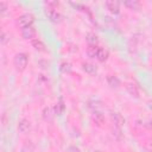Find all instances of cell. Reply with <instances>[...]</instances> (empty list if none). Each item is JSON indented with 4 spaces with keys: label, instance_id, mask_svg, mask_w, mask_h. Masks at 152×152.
Listing matches in <instances>:
<instances>
[{
    "label": "cell",
    "instance_id": "cell-1",
    "mask_svg": "<svg viewBox=\"0 0 152 152\" xmlns=\"http://www.w3.org/2000/svg\"><path fill=\"white\" fill-rule=\"evenodd\" d=\"M27 63H28V57L24 52L17 53L13 58V64H14V66L18 71H24L27 66Z\"/></svg>",
    "mask_w": 152,
    "mask_h": 152
},
{
    "label": "cell",
    "instance_id": "cell-2",
    "mask_svg": "<svg viewBox=\"0 0 152 152\" xmlns=\"http://www.w3.org/2000/svg\"><path fill=\"white\" fill-rule=\"evenodd\" d=\"M33 15L31 13H24L21 15H19L15 20V24L20 27V28H24V27H27V26H31L32 23H33Z\"/></svg>",
    "mask_w": 152,
    "mask_h": 152
},
{
    "label": "cell",
    "instance_id": "cell-3",
    "mask_svg": "<svg viewBox=\"0 0 152 152\" xmlns=\"http://www.w3.org/2000/svg\"><path fill=\"white\" fill-rule=\"evenodd\" d=\"M44 13H45V15L48 17V19H49L50 21H52V23H61V21H62V14H61L58 11H56L55 8H49V7H46V8L44 10Z\"/></svg>",
    "mask_w": 152,
    "mask_h": 152
},
{
    "label": "cell",
    "instance_id": "cell-4",
    "mask_svg": "<svg viewBox=\"0 0 152 152\" xmlns=\"http://www.w3.org/2000/svg\"><path fill=\"white\" fill-rule=\"evenodd\" d=\"M110 119H112L114 126H116V127L121 128L125 125V118L119 112H110Z\"/></svg>",
    "mask_w": 152,
    "mask_h": 152
},
{
    "label": "cell",
    "instance_id": "cell-5",
    "mask_svg": "<svg viewBox=\"0 0 152 152\" xmlns=\"http://www.w3.org/2000/svg\"><path fill=\"white\" fill-rule=\"evenodd\" d=\"M20 33H21V37H23L24 39H26V40H33V38H34V36H36V30H34L33 26L31 25V26H27V27L21 28Z\"/></svg>",
    "mask_w": 152,
    "mask_h": 152
},
{
    "label": "cell",
    "instance_id": "cell-6",
    "mask_svg": "<svg viewBox=\"0 0 152 152\" xmlns=\"http://www.w3.org/2000/svg\"><path fill=\"white\" fill-rule=\"evenodd\" d=\"M91 119H93V121H94V124L96 125V126H99V127H101V126H103V124H104V115L100 112V110H94L93 112V114H91Z\"/></svg>",
    "mask_w": 152,
    "mask_h": 152
},
{
    "label": "cell",
    "instance_id": "cell-7",
    "mask_svg": "<svg viewBox=\"0 0 152 152\" xmlns=\"http://www.w3.org/2000/svg\"><path fill=\"white\" fill-rule=\"evenodd\" d=\"M18 129L23 134L30 132V129H31V122L27 119H20L19 122H18Z\"/></svg>",
    "mask_w": 152,
    "mask_h": 152
},
{
    "label": "cell",
    "instance_id": "cell-8",
    "mask_svg": "<svg viewBox=\"0 0 152 152\" xmlns=\"http://www.w3.org/2000/svg\"><path fill=\"white\" fill-rule=\"evenodd\" d=\"M104 6L113 14H119L120 13V4L118 1H106Z\"/></svg>",
    "mask_w": 152,
    "mask_h": 152
},
{
    "label": "cell",
    "instance_id": "cell-9",
    "mask_svg": "<svg viewBox=\"0 0 152 152\" xmlns=\"http://www.w3.org/2000/svg\"><path fill=\"white\" fill-rule=\"evenodd\" d=\"M56 115L53 107H44L43 109V119L48 122H51L53 120V116Z\"/></svg>",
    "mask_w": 152,
    "mask_h": 152
},
{
    "label": "cell",
    "instance_id": "cell-10",
    "mask_svg": "<svg viewBox=\"0 0 152 152\" xmlns=\"http://www.w3.org/2000/svg\"><path fill=\"white\" fill-rule=\"evenodd\" d=\"M126 90L128 91V94H129L131 96H133V97H135V99L139 97V89H138V87H137L135 83L128 82V83L126 84Z\"/></svg>",
    "mask_w": 152,
    "mask_h": 152
},
{
    "label": "cell",
    "instance_id": "cell-11",
    "mask_svg": "<svg viewBox=\"0 0 152 152\" xmlns=\"http://www.w3.org/2000/svg\"><path fill=\"white\" fill-rule=\"evenodd\" d=\"M95 58H96L99 62H106V61H107V58H108V51H107L106 49H103V48L97 46Z\"/></svg>",
    "mask_w": 152,
    "mask_h": 152
},
{
    "label": "cell",
    "instance_id": "cell-12",
    "mask_svg": "<svg viewBox=\"0 0 152 152\" xmlns=\"http://www.w3.org/2000/svg\"><path fill=\"white\" fill-rule=\"evenodd\" d=\"M86 40H87V43L89 44V46H97V44H99V38H97V36H96L95 33H93V32L87 33Z\"/></svg>",
    "mask_w": 152,
    "mask_h": 152
},
{
    "label": "cell",
    "instance_id": "cell-13",
    "mask_svg": "<svg viewBox=\"0 0 152 152\" xmlns=\"http://www.w3.org/2000/svg\"><path fill=\"white\" fill-rule=\"evenodd\" d=\"M107 83H108V86L110 88L116 89L120 86V80L116 76H114V75H107Z\"/></svg>",
    "mask_w": 152,
    "mask_h": 152
},
{
    "label": "cell",
    "instance_id": "cell-14",
    "mask_svg": "<svg viewBox=\"0 0 152 152\" xmlns=\"http://www.w3.org/2000/svg\"><path fill=\"white\" fill-rule=\"evenodd\" d=\"M82 69H83V71H86V72L89 74V75L96 74V66H95L93 63H89V62L83 63V64H82Z\"/></svg>",
    "mask_w": 152,
    "mask_h": 152
},
{
    "label": "cell",
    "instance_id": "cell-15",
    "mask_svg": "<svg viewBox=\"0 0 152 152\" xmlns=\"http://www.w3.org/2000/svg\"><path fill=\"white\" fill-rule=\"evenodd\" d=\"M31 44H32V48H33L36 51H39V52L45 51V45H44V43H43L40 39H38V38L33 39Z\"/></svg>",
    "mask_w": 152,
    "mask_h": 152
},
{
    "label": "cell",
    "instance_id": "cell-16",
    "mask_svg": "<svg viewBox=\"0 0 152 152\" xmlns=\"http://www.w3.org/2000/svg\"><path fill=\"white\" fill-rule=\"evenodd\" d=\"M53 109H55V113H56L57 115H61V114L64 112L65 106H64V102H63V99H62V97H59V101L53 106Z\"/></svg>",
    "mask_w": 152,
    "mask_h": 152
},
{
    "label": "cell",
    "instance_id": "cell-17",
    "mask_svg": "<svg viewBox=\"0 0 152 152\" xmlns=\"http://www.w3.org/2000/svg\"><path fill=\"white\" fill-rule=\"evenodd\" d=\"M124 5L126 7H128L129 10H139L140 7V4L137 1V0H128V1H124Z\"/></svg>",
    "mask_w": 152,
    "mask_h": 152
},
{
    "label": "cell",
    "instance_id": "cell-18",
    "mask_svg": "<svg viewBox=\"0 0 152 152\" xmlns=\"http://www.w3.org/2000/svg\"><path fill=\"white\" fill-rule=\"evenodd\" d=\"M71 64L69 63V62H63V63H61V65H59V70L63 72V74H70L71 72Z\"/></svg>",
    "mask_w": 152,
    "mask_h": 152
},
{
    "label": "cell",
    "instance_id": "cell-19",
    "mask_svg": "<svg viewBox=\"0 0 152 152\" xmlns=\"http://www.w3.org/2000/svg\"><path fill=\"white\" fill-rule=\"evenodd\" d=\"M112 134H113V137H114L116 140H121V139H122V134H121V128H120V127L114 126V128H113V131H112Z\"/></svg>",
    "mask_w": 152,
    "mask_h": 152
},
{
    "label": "cell",
    "instance_id": "cell-20",
    "mask_svg": "<svg viewBox=\"0 0 152 152\" xmlns=\"http://www.w3.org/2000/svg\"><path fill=\"white\" fill-rule=\"evenodd\" d=\"M96 50H97V46H89L88 50H87V53L90 58H95L96 56Z\"/></svg>",
    "mask_w": 152,
    "mask_h": 152
},
{
    "label": "cell",
    "instance_id": "cell-21",
    "mask_svg": "<svg viewBox=\"0 0 152 152\" xmlns=\"http://www.w3.org/2000/svg\"><path fill=\"white\" fill-rule=\"evenodd\" d=\"M89 103H90V104H89V107H90V108H93L94 110H97V108L101 106V102H100V101H97V100H95V101L93 100V101H90Z\"/></svg>",
    "mask_w": 152,
    "mask_h": 152
},
{
    "label": "cell",
    "instance_id": "cell-22",
    "mask_svg": "<svg viewBox=\"0 0 152 152\" xmlns=\"http://www.w3.org/2000/svg\"><path fill=\"white\" fill-rule=\"evenodd\" d=\"M7 40H8V38H7V33H6L5 31H2V32H1V37H0V42H1V44H6Z\"/></svg>",
    "mask_w": 152,
    "mask_h": 152
},
{
    "label": "cell",
    "instance_id": "cell-23",
    "mask_svg": "<svg viewBox=\"0 0 152 152\" xmlns=\"http://www.w3.org/2000/svg\"><path fill=\"white\" fill-rule=\"evenodd\" d=\"M0 10H1V14H5L7 11V4L5 1H0Z\"/></svg>",
    "mask_w": 152,
    "mask_h": 152
},
{
    "label": "cell",
    "instance_id": "cell-24",
    "mask_svg": "<svg viewBox=\"0 0 152 152\" xmlns=\"http://www.w3.org/2000/svg\"><path fill=\"white\" fill-rule=\"evenodd\" d=\"M65 152H80V148L76 146H69Z\"/></svg>",
    "mask_w": 152,
    "mask_h": 152
},
{
    "label": "cell",
    "instance_id": "cell-25",
    "mask_svg": "<svg viewBox=\"0 0 152 152\" xmlns=\"http://www.w3.org/2000/svg\"><path fill=\"white\" fill-rule=\"evenodd\" d=\"M150 108H151V110H152V102L150 103Z\"/></svg>",
    "mask_w": 152,
    "mask_h": 152
},
{
    "label": "cell",
    "instance_id": "cell-26",
    "mask_svg": "<svg viewBox=\"0 0 152 152\" xmlns=\"http://www.w3.org/2000/svg\"><path fill=\"white\" fill-rule=\"evenodd\" d=\"M23 152H27V151H25V150H23Z\"/></svg>",
    "mask_w": 152,
    "mask_h": 152
}]
</instances>
